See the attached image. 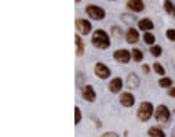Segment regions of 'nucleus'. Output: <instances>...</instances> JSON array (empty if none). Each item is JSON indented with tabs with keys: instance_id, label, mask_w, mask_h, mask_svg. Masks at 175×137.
<instances>
[{
	"instance_id": "nucleus-11",
	"label": "nucleus",
	"mask_w": 175,
	"mask_h": 137,
	"mask_svg": "<svg viewBox=\"0 0 175 137\" xmlns=\"http://www.w3.org/2000/svg\"><path fill=\"white\" fill-rule=\"evenodd\" d=\"M121 88H123V80H121L120 77H114V79H111V82L108 83V89H110V92H112V94H118L120 90H121Z\"/></svg>"
},
{
	"instance_id": "nucleus-15",
	"label": "nucleus",
	"mask_w": 175,
	"mask_h": 137,
	"mask_svg": "<svg viewBox=\"0 0 175 137\" xmlns=\"http://www.w3.org/2000/svg\"><path fill=\"white\" fill-rule=\"evenodd\" d=\"M75 44H76V56L82 57L83 53H85V44L82 41L80 35H75Z\"/></svg>"
},
{
	"instance_id": "nucleus-30",
	"label": "nucleus",
	"mask_w": 175,
	"mask_h": 137,
	"mask_svg": "<svg viewBox=\"0 0 175 137\" xmlns=\"http://www.w3.org/2000/svg\"><path fill=\"white\" fill-rule=\"evenodd\" d=\"M168 94H169V96H172V98H175V88H171V89L168 90Z\"/></svg>"
},
{
	"instance_id": "nucleus-16",
	"label": "nucleus",
	"mask_w": 175,
	"mask_h": 137,
	"mask_svg": "<svg viewBox=\"0 0 175 137\" xmlns=\"http://www.w3.org/2000/svg\"><path fill=\"white\" fill-rule=\"evenodd\" d=\"M147 137H165L163 130L158 129V127H150L147 131Z\"/></svg>"
},
{
	"instance_id": "nucleus-3",
	"label": "nucleus",
	"mask_w": 175,
	"mask_h": 137,
	"mask_svg": "<svg viewBox=\"0 0 175 137\" xmlns=\"http://www.w3.org/2000/svg\"><path fill=\"white\" fill-rule=\"evenodd\" d=\"M155 120L161 123V124H168L171 120V111L167 105H158L155 109Z\"/></svg>"
},
{
	"instance_id": "nucleus-4",
	"label": "nucleus",
	"mask_w": 175,
	"mask_h": 137,
	"mask_svg": "<svg viewBox=\"0 0 175 137\" xmlns=\"http://www.w3.org/2000/svg\"><path fill=\"white\" fill-rule=\"evenodd\" d=\"M85 12L88 13V16L94 21H102L105 18V10L102 8H99L96 4H88L85 8Z\"/></svg>"
},
{
	"instance_id": "nucleus-6",
	"label": "nucleus",
	"mask_w": 175,
	"mask_h": 137,
	"mask_svg": "<svg viewBox=\"0 0 175 137\" xmlns=\"http://www.w3.org/2000/svg\"><path fill=\"white\" fill-rule=\"evenodd\" d=\"M76 29L79 31V34L82 35H88L92 31V25L89 21L86 19H76Z\"/></svg>"
},
{
	"instance_id": "nucleus-5",
	"label": "nucleus",
	"mask_w": 175,
	"mask_h": 137,
	"mask_svg": "<svg viewBox=\"0 0 175 137\" xmlns=\"http://www.w3.org/2000/svg\"><path fill=\"white\" fill-rule=\"evenodd\" d=\"M94 72L99 79H108L110 74H111V70L108 68V66L104 64V63H96L94 67Z\"/></svg>"
},
{
	"instance_id": "nucleus-18",
	"label": "nucleus",
	"mask_w": 175,
	"mask_h": 137,
	"mask_svg": "<svg viewBox=\"0 0 175 137\" xmlns=\"http://www.w3.org/2000/svg\"><path fill=\"white\" fill-rule=\"evenodd\" d=\"M143 41H145V44H147V45H152V47H153L155 35L152 34V32H145V34H143Z\"/></svg>"
},
{
	"instance_id": "nucleus-9",
	"label": "nucleus",
	"mask_w": 175,
	"mask_h": 137,
	"mask_svg": "<svg viewBox=\"0 0 175 137\" xmlns=\"http://www.w3.org/2000/svg\"><path fill=\"white\" fill-rule=\"evenodd\" d=\"M120 104L123 105V107H126V108H130V107H133L134 105V96H133L130 92H124V94H121L120 95Z\"/></svg>"
},
{
	"instance_id": "nucleus-8",
	"label": "nucleus",
	"mask_w": 175,
	"mask_h": 137,
	"mask_svg": "<svg viewBox=\"0 0 175 137\" xmlns=\"http://www.w3.org/2000/svg\"><path fill=\"white\" fill-rule=\"evenodd\" d=\"M82 98L88 101V102H95V99H96V94H95L94 88L90 85H85L83 86V89H82Z\"/></svg>"
},
{
	"instance_id": "nucleus-29",
	"label": "nucleus",
	"mask_w": 175,
	"mask_h": 137,
	"mask_svg": "<svg viewBox=\"0 0 175 137\" xmlns=\"http://www.w3.org/2000/svg\"><path fill=\"white\" fill-rule=\"evenodd\" d=\"M142 70H143L145 73H149L150 72V68H149V66H147V64H143V66H142Z\"/></svg>"
},
{
	"instance_id": "nucleus-7",
	"label": "nucleus",
	"mask_w": 175,
	"mask_h": 137,
	"mask_svg": "<svg viewBox=\"0 0 175 137\" xmlns=\"http://www.w3.org/2000/svg\"><path fill=\"white\" fill-rule=\"evenodd\" d=\"M114 58H116L118 63H128L130 58H131V51H128V50H126V48H123V50H117V51L114 53Z\"/></svg>"
},
{
	"instance_id": "nucleus-22",
	"label": "nucleus",
	"mask_w": 175,
	"mask_h": 137,
	"mask_svg": "<svg viewBox=\"0 0 175 137\" xmlns=\"http://www.w3.org/2000/svg\"><path fill=\"white\" fill-rule=\"evenodd\" d=\"M153 70H155V73H158V74H161V76H165V68L162 67V64L161 63H153Z\"/></svg>"
},
{
	"instance_id": "nucleus-10",
	"label": "nucleus",
	"mask_w": 175,
	"mask_h": 137,
	"mask_svg": "<svg viewBox=\"0 0 175 137\" xmlns=\"http://www.w3.org/2000/svg\"><path fill=\"white\" fill-rule=\"evenodd\" d=\"M139 85H140V79H139V76H137L136 73H130V74L127 76V80H126V86H127L130 90H133V89H137Z\"/></svg>"
},
{
	"instance_id": "nucleus-28",
	"label": "nucleus",
	"mask_w": 175,
	"mask_h": 137,
	"mask_svg": "<svg viewBox=\"0 0 175 137\" xmlns=\"http://www.w3.org/2000/svg\"><path fill=\"white\" fill-rule=\"evenodd\" d=\"M101 137H120V136L117 133H114V131H108V133H104Z\"/></svg>"
},
{
	"instance_id": "nucleus-24",
	"label": "nucleus",
	"mask_w": 175,
	"mask_h": 137,
	"mask_svg": "<svg viewBox=\"0 0 175 137\" xmlns=\"http://www.w3.org/2000/svg\"><path fill=\"white\" fill-rule=\"evenodd\" d=\"M80 120H82V111H80V108L79 107H76L75 108V124H79L80 123Z\"/></svg>"
},
{
	"instance_id": "nucleus-27",
	"label": "nucleus",
	"mask_w": 175,
	"mask_h": 137,
	"mask_svg": "<svg viewBox=\"0 0 175 137\" xmlns=\"http://www.w3.org/2000/svg\"><path fill=\"white\" fill-rule=\"evenodd\" d=\"M112 34L117 35V37H120V35H123V31H120L118 26H112Z\"/></svg>"
},
{
	"instance_id": "nucleus-31",
	"label": "nucleus",
	"mask_w": 175,
	"mask_h": 137,
	"mask_svg": "<svg viewBox=\"0 0 175 137\" xmlns=\"http://www.w3.org/2000/svg\"><path fill=\"white\" fill-rule=\"evenodd\" d=\"M174 16H175V6H174Z\"/></svg>"
},
{
	"instance_id": "nucleus-1",
	"label": "nucleus",
	"mask_w": 175,
	"mask_h": 137,
	"mask_svg": "<svg viewBox=\"0 0 175 137\" xmlns=\"http://www.w3.org/2000/svg\"><path fill=\"white\" fill-rule=\"evenodd\" d=\"M92 44L98 50H107L110 47L111 41H110V37H108V34L104 29H96L92 34Z\"/></svg>"
},
{
	"instance_id": "nucleus-26",
	"label": "nucleus",
	"mask_w": 175,
	"mask_h": 137,
	"mask_svg": "<svg viewBox=\"0 0 175 137\" xmlns=\"http://www.w3.org/2000/svg\"><path fill=\"white\" fill-rule=\"evenodd\" d=\"M165 35H167V38L169 41H175V29H167Z\"/></svg>"
},
{
	"instance_id": "nucleus-12",
	"label": "nucleus",
	"mask_w": 175,
	"mask_h": 137,
	"mask_svg": "<svg viewBox=\"0 0 175 137\" xmlns=\"http://www.w3.org/2000/svg\"><path fill=\"white\" fill-rule=\"evenodd\" d=\"M139 29H134V28H130V29L126 32V41L128 44H136L139 41Z\"/></svg>"
},
{
	"instance_id": "nucleus-20",
	"label": "nucleus",
	"mask_w": 175,
	"mask_h": 137,
	"mask_svg": "<svg viewBox=\"0 0 175 137\" xmlns=\"http://www.w3.org/2000/svg\"><path fill=\"white\" fill-rule=\"evenodd\" d=\"M149 51L153 57H159L162 54V47H161V45H153V47H150Z\"/></svg>"
},
{
	"instance_id": "nucleus-14",
	"label": "nucleus",
	"mask_w": 175,
	"mask_h": 137,
	"mask_svg": "<svg viewBox=\"0 0 175 137\" xmlns=\"http://www.w3.org/2000/svg\"><path fill=\"white\" fill-rule=\"evenodd\" d=\"M127 8L133 12H142L145 9V3L142 0H128L127 2Z\"/></svg>"
},
{
	"instance_id": "nucleus-19",
	"label": "nucleus",
	"mask_w": 175,
	"mask_h": 137,
	"mask_svg": "<svg viewBox=\"0 0 175 137\" xmlns=\"http://www.w3.org/2000/svg\"><path fill=\"white\" fill-rule=\"evenodd\" d=\"M159 86H161V88H169V89H171L172 80L169 77H161V79H159Z\"/></svg>"
},
{
	"instance_id": "nucleus-17",
	"label": "nucleus",
	"mask_w": 175,
	"mask_h": 137,
	"mask_svg": "<svg viewBox=\"0 0 175 137\" xmlns=\"http://www.w3.org/2000/svg\"><path fill=\"white\" fill-rule=\"evenodd\" d=\"M131 57L134 61H142L143 60V51L139 48H133L131 50Z\"/></svg>"
},
{
	"instance_id": "nucleus-23",
	"label": "nucleus",
	"mask_w": 175,
	"mask_h": 137,
	"mask_svg": "<svg viewBox=\"0 0 175 137\" xmlns=\"http://www.w3.org/2000/svg\"><path fill=\"white\" fill-rule=\"evenodd\" d=\"M174 6H175V3H172L169 0H165L163 2V8H165V10L168 13H174Z\"/></svg>"
},
{
	"instance_id": "nucleus-32",
	"label": "nucleus",
	"mask_w": 175,
	"mask_h": 137,
	"mask_svg": "<svg viewBox=\"0 0 175 137\" xmlns=\"http://www.w3.org/2000/svg\"><path fill=\"white\" fill-rule=\"evenodd\" d=\"M174 137H175V134H174Z\"/></svg>"
},
{
	"instance_id": "nucleus-25",
	"label": "nucleus",
	"mask_w": 175,
	"mask_h": 137,
	"mask_svg": "<svg viewBox=\"0 0 175 137\" xmlns=\"http://www.w3.org/2000/svg\"><path fill=\"white\" fill-rule=\"evenodd\" d=\"M76 77H77V82H76V83H77V86H79V88H80V90H82V89H83V86H85V85H83L85 76H83V73H82V72H79Z\"/></svg>"
},
{
	"instance_id": "nucleus-21",
	"label": "nucleus",
	"mask_w": 175,
	"mask_h": 137,
	"mask_svg": "<svg viewBox=\"0 0 175 137\" xmlns=\"http://www.w3.org/2000/svg\"><path fill=\"white\" fill-rule=\"evenodd\" d=\"M121 21H123L124 23H128V25H131V23H134L136 18H133L131 15H127V13H123V15H121Z\"/></svg>"
},
{
	"instance_id": "nucleus-2",
	"label": "nucleus",
	"mask_w": 175,
	"mask_h": 137,
	"mask_svg": "<svg viewBox=\"0 0 175 137\" xmlns=\"http://www.w3.org/2000/svg\"><path fill=\"white\" fill-rule=\"evenodd\" d=\"M155 114V108L150 102H142L137 109V118L140 121H147Z\"/></svg>"
},
{
	"instance_id": "nucleus-13",
	"label": "nucleus",
	"mask_w": 175,
	"mask_h": 137,
	"mask_svg": "<svg viewBox=\"0 0 175 137\" xmlns=\"http://www.w3.org/2000/svg\"><path fill=\"white\" fill-rule=\"evenodd\" d=\"M137 25H139V29H142L143 32H150V31L153 29V22L150 21L149 18H143V19H140Z\"/></svg>"
}]
</instances>
